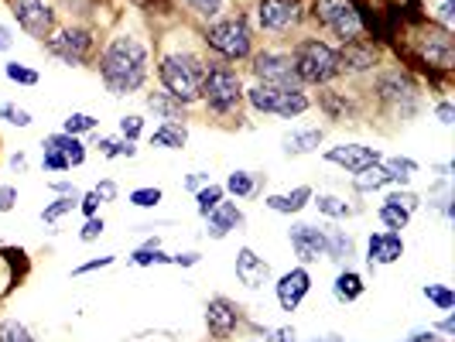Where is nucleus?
<instances>
[{"mask_svg": "<svg viewBox=\"0 0 455 342\" xmlns=\"http://www.w3.org/2000/svg\"><path fill=\"white\" fill-rule=\"evenodd\" d=\"M148 72H151V55H148V45L140 38H134V35H116L114 42L103 48V55H100L103 86L114 96L137 92L148 83Z\"/></svg>", "mask_w": 455, "mask_h": 342, "instance_id": "f257e3e1", "label": "nucleus"}, {"mask_svg": "<svg viewBox=\"0 0 455 342\" xmlns=\"http://www.w3.org/2000/svg\"><path fill=\"white\" fill-rule=\"evenodd\" d=\"M408 55L428 72H452L455 66V42L452 31L435 21H425V14L414 18V28L408 35Z\"/></svg>", "mask_w": 455, "mask_h": 342, "instance_id": "f03ea898", "label": "nucleus"}, {"mask_svg": "<svg viewBox=\"0 0 455 342\" xmlns=\"http://www.w3.org/2000/svg\"><path fill=\"white\" fill-rule=\"evenodd\" d=\"M205 62L192 52H168L158 62V79L168 96H175L179 103H196L203 92Z\"/></svg>", "mask_w": 455, "mask_h": 342, "instance_id": "7ed1b4c3", "label": "nucleus"}, {"mask_svg": "<svg viewBox=\"0 0 455 342\" xmlns=\"http://www.w3.org/2000/svg\"><path fill=\"white\" fill-rule=\"evenodd\" d=\"M199 99H205V107L216 116L240 114V107H243V79H240V72L229 66H220V62L205 66Z\"/></svg>", "mask_w": 455, "mask_h": 342, "instance_id": "20e7f679", "label": "nucleus"}, {"mask_svg": "<svg viewBox=\"0 0 455 342\" xmlns=\"http://www.w3.org/2000/svg\"><path fill=\"white\" fill-rule=\"evenodd\" d=\"M291 62H295L301 86H325L329 79L339 76V52L329 42H319V38L298 42L295 52H291Z\"/></svg>", "mask_w": 455, "mask_h": 342, "instance_id": "39448f33", "label": "nucleus"}, {"mask_svg": "<svg viewBox=\"0 0 455 342\" xmlns=\"http://www.w3.org/2000/svg\"><path fill=\"white\" fill-rule=\"evenodd\" d=\"M203 42L216 55H223L229 62H240V59H251L253 52V31L243 14H229V18H216V21L205 24Z\"/></svg>", "mask_w": 455, "mask_h": 342, "instance_id": "423d86ee", "label": "nucleus"}, {"mask_svg": "<svg viewBox=\"0 0 455 342\" xmlns=\"http://www.w3.org/2000/svg\"><path fill=\"white\" fill-rule=\"evenodd\" d=\"M312 18H315L329 35H336L342 45L363 38V31H366L363 11H360L356 0H312Z\"/></svg>", "mask_w": 455, "mask_h": 342, "instance_id": "0eeeda50", "label": "nucleus"}, {"mask_svg": "<svg viewBox=\"0 0 455 342\" xmlns=\"http://www.w3.org/2000/svg\"><path fill=\"white\" fill-rule=\"evenodd\" d=\"M243 99L251 103L257 114L277 116V120L301 116L312 107V99L305 96V90H277V86H264V83H253L251 90H243Z\"/></svg>", "mask_w": 455, "mask_h": 342, "instance_id": "6e6552de", "label": "nucleus"}, {"mask_svg": "<svg viewBox=\"0 0 455 342\" xmlns=\"http://www.w3.org/2000/svg\"><path fill=\"white\" fill-rule=\"evenodd\" d=\"M373 90H377V99L401 120H411V114H418V107H421V92L411 83L408 72H401V68H390L384 76H377Z\"/></svg>", "mask_w": 455, "mask_h": 342, "instance_id": "1a4fd4ad", "label": "nucleus"}, {"mask_svg": "<svg viewBox=\"0 0 455 342\" xmlns=\"http://www.w3.org/2000/svg\"><path fill=\"white\" fill-rule=\"evenodd\" d=\"M251 68H253V79H257V83H264V86H277V90H305L288 52L264 48V52H257V55H253Z\"/></svg>", "mask_w": 455, "mask_h": 342, "instance_id": "9d476101", "label": "nucleus"}, {"mask_svg": "<svg viewBox=\"0 0 455 342\" xmlns=\"http://www.w3.org/2000/svg\"><path fill=\"white\" fill-rule=\"evenodd\" d=\"M92 45L96 42H92V35L86 28H62L52 38H45V48L52 55H59L66 66H83L92 55Z\"/></svg>", "mask_w": 455, "mask_h": 342, "instance_id": "9b49d317", "label": "nucleus"}, {"mask_svg": "<svg viewBox=\"0 0 455 342\" xmlns=\"http://www.w3.org/2000/svg\"><path fill=\"white\" fill-rule=\"evenodd\" d=\"M11 14L31 38H48L55 28V11L48 0H11Z\"/></svg>", "mask_w": 455, "mask_h": 342, "instance_id": "f8f14e48", "label": "nucleus"}, {"mask_svg": "<svg viewBox=\"0 0 455 342\" xmlns=\"http://www.w3.org/2000/svg\"><path fill=\"white\" fill-rule=\"evenodd\" d=\"M301 4L298 0H257V24L271 35H281L301 21Z\"/></svg>", "mask_w": 455, "mask_h": 342, "instance_id": "ddd939ff", "label": "nucleus"}, {"mask_svg": "<svg viewBox=\"0 0 455 342\" xmlns=\"http://www.w3.org/2000/svg\"><path fill=\"white\" fill-rule=\"evenodd\" d=\"M308 291H312V274L305 271V267H291V271H284L274 281V295H277L281 312L301 308V301L308 298Z\"/></svg>", "mask_w": 455, "mask_h": 342, "instance_id": "4468645a", "label": "nucleus"}, {"mask_svg": "<svg viewBox=\"0 0 455 342\" xmlns=\"http://www.w3.org/2000/svg\"><path fill=\"white\" fill-rule=\"evenodd\" d=\"M240 308L229 301V298H212V301H205V329H209V336L212 339H229L236 329H240Z\"/></svg>", "mask_w": 455, "mask_h": 342, "instance_id": "2eb2a0df", "label": "nucleus"}, {"mask_svg": "<svg viewBox=\"0 0 455 342\" xmlns=\"http://www.w3.org/2000/svg\"><path fill=\"white\" fill-rule=\"evenodd\" d=\"M401 257H404V236L401 233H390V229L370 233V240H366V264L370 267H387V264H397Z\"/></svg>", "mask_w": 455, "mask_h": 342, "instance_id": "dca6fc26", "label": "nucleus"}, {"mask_svg": "<svg viewBox=\"0 0 455 342\" xmlns=\"http://www.w3.org/2000/svg\"><path fill=\"white\" fill-rule=\"evenodd\" d=\"M325 161L329 164H339L342 171H349V175H360L363 168L380 161V151L377 147H366V144H336V147L325 151Z\"/></svg>", "mask_w": 455, "mask_h": 342, "instance_id": "f3484780", "label": "nucleus"}, {"mask_svg": "<svg viewBox=\"0 0 455 342\" xmlns=\"http://www.w3.org/2000/svg\"><path fill=\"white\" fill-rule=\"evenodd\" d=\"M288 240H291L301 264H319L325 257V229L312 227V223H295L288 229Z\"/></svg>", "mask_w": 455, "mask_h": 342, "instance_id": "a211bd4d", "label": "nucleus"}, {"mask_svg": "<svg viewBox=\"0 0 455 342\" xmlns=\"http://www.w3.org/2000/svg\"><path fill=\"white\" fill-rule=\"evenodd\" d=\"M236 281L251 291H260L264 284H271V264L257 251L243 247V251H236Z\"/></svg>", "mask_w": 455, "mask_h": 342, "instance_id": "6ab92c4d", "label": "nucleus"}, {"mask_svg": "<svg viewBox=\"0 0 455 342\" xmlns=\"http://www.w3.org/2000/svg\"><path fill=\"white\" fill-rule=\"evenodd\" d=\"M373 66H377V45L370 38H356L339 48V72L346 76H363L373 72Z\"/></svg>", "mask_w": 455, "mask_h": 342, "instance_id": "aec40b11", "label": "nucleus"}, {"mask_svg": "<svg viewBox=\"0 0 455 342\" xmlns=\"http://www.w3.org/2000/svg\"><path fill=\"white\" fill-rule=\"evenodd\" d=\"M243 227V209L233 203H220L209 216H205V236L209 240H223L233 229Z\"/></svg>", "mask_w": 455, "mask_h": 342, "instance_id": "412c9836", "label": "nucleus"}, {"mask_svg": "<svg viewBox=\"0 0 455 342\" xmlns=\"http://www.w3.org/2000/svg\"><path fill=\"white\" fill-rule=\"evenodd\" d=\"M411 175H401V171H390L387 164H384V158L377 161V164H370V168H363L360 175H353V185H356V192H377V188H384V185H408Z\"/></svg>", "mask_w": 455, "mask_h": 342, "instance_id": "4be33fe9", "label": "nucleus"}, {"mask_svg": "<svg viewBox=\"0 0 455 342\" xmlns=\"http://www.w3.org/2000/svg\"><path fill=\"white\" fill-rule=\"evenodd\" d=\"M308 203H312V188H308V185H298L291 192H277V195H267V199H264V205H267L271 212H277V216H295V212H301Z\"/></svg>", "mask_w": 455, "mask_h": 342, "instance_id": "5701e85b", "label": "nucleus"}, {"mask_svg": "<svg viewBox=\"0 0 455 342\" xmlns=\"http://www.w3.org/2000/svg\"><path fill=\"white\" fill-rule=\"evenodd\" d=\"M325 131L322 127H305V131H291V134L281 137V151L291 155V158H301V155H312L322 144Z\"/></svg>", "mask_w": 455, "mask_h": 342, "instance_id": "b1692460", "label": "nucleus"}, {"mask_svg": "<svg viewBox=\"0 0 455 342\" xmlns=\"http://www.w3.org/2000/svg\"><path fill=\"white\" fill-rule=\"evenodd\" d=\"M42 147H52V151H59V155L68 161V168H72V164L79 168V164L86 161V144H83L79 137L62 134V131H59V134H52V137H45V140H42Z\"/></svg>", "mask_w": 455, "mask_h": 342, "instance_id": "393cba45", "label": "nucleus"}, {"mask_svg": "<svg viewBox=\"0 0 455 342\" xmlns=\"http://www.w3.org/2000/svg\"><path fill=\"white\" fill-rule=\"evenodd\" d=\"M363 291H366V281L356 271H339L336 274V281H332V298H336L339 305H353V301H360Z\"/></svg>", "mask_w": 455, "mask_h": 342, "instance_id": "a878e982", "label": "nucleus"}, {"mask_svg": "<svg viewBox=\"0 0 455 342\" xmlns=\"http://www.w3.org/2000/svg\"><path fill=\"white\" fill-rule=\"evenodd\" d=\"M148 110L158 114L164 123H185V103H179L175 96H168L164 90L148 96Z\"/></svg>", "mask_w": 455, "mask_h": 342, "instance_id": "bb28decb", "label": "nucleus"}, {"mask_svg": "<svg viewBox=\"0 0 455 342\" xmlns=\"http://www.w3.org/2000/svg\"><path fill=\"white\" fill-rule=\"evenodd\" d=\"M353 236L349 233H342V229H325V257L329 260H336L339 267H349V260H353Z\"/></svg>", "mask_w": 455, "mask_h": 342, "instance_id": "cd10ccee", "label": "nucleus"}, {"mask_svg": "<svg viewBox=\"0 0 455 342\" xmlns=\"http://www.w3.org/2000/svg\"><path fill=\"white\" fill-rule=\"evenodd\" d=\"M185 140H188L185 123H161L158 131L151 134V144H155V147H161V151H182Z\"/></svg>", "mask_w": 455, "mask_h": 342, "instance_id": "c85d7f7f", "label": "nucleus"}, {"mask_svg": "<svg viewBox=\"0 0 455 342\" xmlns=\"http://www.w3.org/2000/svg\"><path fill=\"white\" fill-rule=\"evenodd\" d=\"M92 144L103 158H134L137 155L134 140H124V137H96Z\"/></svg>", "mask_w": 455, "mask_h": 342, "instance_id": "c756f323", "label": "nucleus"}, {"mask_svg": "<svg viewBox=\"0 0 455 342\" xmlns=\"http://www.w3.org/2000/svg\"><path fill=\"white\" fill-rule=\"evenodd\" d=\"M257 185H260V179L253 175V171H243V168H236V171H229V179H227V192H233L236 199H251L253 192H257Z\"/></svg>", "mask_w": 455, "mask_h": 342, "instance_id": "7c9ffc66", "label": "nucleus"}, {"mask_svg": "<svg viewBox=\"0 0 455 342\" xmlns=\"http://www.w3.org/2000/svg\"><path fill=\"white\" fill-rule=\"evenodd\" d=\"M312 203L319 205V212L322 216H329V219H346V216L356 212L353 203H346L342 195H319V199H312Z\"/></svg>", "mask_w": 455, "mask_h": 342, "instance_id": "2f4dec72", "label": "nucleus"}, {"mask_svg": "<svg viewBox=\"0 0 455 342\" xmlns=\"http://www.w3.org/2000/svg\"><path fill=\"white\" fill-rule=\"evenodd\" d=\"M223 195H227V188L223 185H216V182H209V185H203L199 192H196V209H199V216H209L216 205L223 203Z\"/></svg>", "mask_w": 455, "mask_h": 342, "instance_id": "473e14b6", "label": "nucleus"}, {"mask_svg": "<svg viewBox=\"0 0 455 342\" xmlns=\"http://www.w3.org/2000/svg\"><path fill=\"white\" fill-rule=\"evenodd\" d=\"M131 264H137V267H151V264H172V253H161L158 251V236H155V240H148L140 251L131 253Z\"/></svg>", "mask_w": 455, "mask_h": 342, "instance_id": "72a5a7b5", "label": "nucleus"}, {"mask_svg": "<svg viewBox=\"0 0 455 342\" xmlns=\"http://www.w3.org/2000/svg\"><path fill=\"white\" fill-rule=\"evenodd\" d=\"M377 216H380L384 229H390V233H404V227L411 223V212L397 209V205H387V203L377 209Z\"/></svg>", "mask_w": 455, "mask_h": 342, "instance_id": "f704fd0d", "label": "nucleus"}, {"mask_svg": "<svg viewBox=\"0 0 455 342\" xmlns=\"http://www.w3.org/2000/svg\"><path fill=\"white\" fill-rule=\"evenodd\" d=\"M72 209H79V192H76V195H66V199H55L52 205H45V209H42V223L52 227V223H59V219H62L66 212H72Z\"/></svg>", "mask_w": 455, "mask_h": 342, "instance_id": "c9c22d12", "label": "nucleus"}, {"mask_svg": "<svg viewBox=\"0 0 455 342\" xmlns=\"http://www.w3.org/2000/svg\"><path fill=\"white\" fill-rule=\"evenodd\" d=\"M4 76H7L11 83H18V86H28V90L42 83V76H38L35 68L21 66V62H7V66H4Z\"/></svg>", "mask_w": 455, "mask_h": 342, "instance_id": "e433bc0d", "label": "nucleus"}, {"mask_svg": "<svg viewBox=\"0 0 455 342\" xmlns=\"http://www.w3.org/2000/svg\"><path fill=\"white\" fill-rule=\"evenodd\" d=\"M425 298L432 301L438 312H452L455 308V291L445 284H425Z\"/></svg>", "mask_w": 455, "mask_h": 342, "instance_id": "4c0bfd02", "label": "nucleus"}, {"mask_svg": "<svg viewBox=\"0 0 455 342\" xmlns=\"http://www.w3.org/2000/svg\"><path fill=\"white\" fill-rule=\"evenodd\" d=\"M387 205H397V209H404V212H418L421 209V195L418 192H411V188H394V192H387V199H384Z\"/></svg>", "mask_w": 455, "mask_h": 342, "instance_id": "58836bf2", "label": "nucleus"}, {"mask_svg": "<svg viewBox=\"0 0 455 342\" xmlns=\"http://www.w3.org/2000/svg\"><path fill=\"white\" fill-rule=\"evenodd\" d=\"M185 7L203 21H216V14L227 7V0H185Z\"/></svg>", "mask_w": 455, "mask_h": 342, "instance_id": "ea45409f", "label": "nucleus"}, {"mask_svg": "<svg viewBox=\"0 0 455 342\" xmlns=\"http://www.w3.org/2000/svg\"><path fill=\"white\" fill-rule=\"evenodd\" d=\"M0 342H35V336L28 332V325L18 319L0 322Z\"/></svg>", "mask_w": 455, "mask_h": 342, "instance_id": "a19ab883", "label": "nucleus"}, {"mask_svg": "<svg viewBox=\"0 0 455 342\" xmlns=\"http://www.w3.org/2000/svg\"><path fill=\"white\" fill-rule=\"evenodd\" d=\"M90 131H96V116L90 114H68L66 123H62V134H72V137L90 134Z\"/></svg>", "mask_w": 455, "mask_h": 342, "instance_id": "79ce46f5", "label": "nucleus"}, {"mask_svg": "<svg viewBox=\"0 0 455 342\" xmlns=\"http://www.w3.org/2000/svg\"><path fill=\"white\" fill-rule=\"evenodd\" d=\"M161 199H164V192H161L158 185H155V188H134V192H131V205H137V209H155Z\"/></svg>", "mask_w": 455, "mask_h": 342, "instance_id": "37998d69", "label": "nucleus"}, {"mask_svg": "<svg viewBox=\"0 0 455 342\" xmlns=\"http://www.w3.org/2000/svg\"><path fill=\"white\" fill-rule=\"evenodd\" d=\"M140 131H144V116H137V114L120 116V137H124V140H137Z\"/></svg>", "mask_w": 455, "mask_h": 342, "instance_id": "c03bdc74", "label": "nucleus"}, {"mask_svg": "<svg viewBox=\"0 0 455 342\" xmlns=\"http://www.w3.org/2000/svg\"><path fill=\"white\" fill-rule=\"evenodd\" d=\"M0 116H4L7 123H14V127H31V114L21 110V107H14V103H4V107H0Z\"/></svg>", "mask_w": 455, "mask_h": 342, "instance_id": "a18cd8bd", "label": "nucleus"}, {"mask_svg": "<svg viewBox=\"0 0 455 342\" xmlns=\"http://www.w3.org/2000/svg\"><path fill=\"white\" fill-rule=\"evenodd\" d=\"M103 229H107V223H103V219H96V216H90V219L83 223V229H79V240H83V243H92V240H100V236H103Z\"/></svg>", "mask_w": 455, "mask_h": 342, "instance_id": "49530a36", "label": "nucleus"}, {"mask_svg": "<svg viewBox=\"0 0 455 342\" xmlns=\"http://www.w3.org/2000/svg\"><path fill=\"white\" fill-rule=\"evenodd\" d=\"M42 168L45 171H66L68 161L59 155V151H52V147H42Z\"/></svg>", "mask_w": 455, "mask_h": 342, "instance_id": "de8ad7c7", "label": "nucleus"}, {"mask_svg": "<svg viewBox=\"0 0 455 342\" xmlns=\"http://www.w3.org/2000/svg\"><path fill=\"white\" fill-rule=\"evenodd\" d=\"M110 264H114V257H110V253H107V257H96V260H86V264H79V267H76V277H83V274H90V271H100V267H110Z\"/></svg>", "mask_w": 455, "mask_h": 342, "instance_id": "09e8293b", "label": "nucleus"}, {"mask_svg": "<svg viewBox=\"0 0 455 342\" xmlns=\"http://www.w3.org/2000/svg\"><path fill=\"white\" fill-rule=\"evenodd\" d=\"M390 171H401V175H414L418 171V161H411V158H387L384 161Z\"/></svg>", "mask_w": 455, "mask_h": 342, "instance_id": "8fccbe9b", "label": "nucleus"}, {"mask_svg": "<svg viewBox=\"0 0 455 342\" xmlns=\"http://www.w3.org/2000/svg\"><path fill=\"white\" fill-rule=\"evenodd\" d=\"M435 114H438V123H442V127H455V107L449 103V99H442Z\"/></svg>", "mask_w": 455, "mask_h": 342, "instance_id": "3c124183", "label": "nucleus"}, {"mask_svg": "<svg viewBox=\"0 0 455 342\" xmlns=\"http://www.w3.org/2000/svg\"><path fill=\"white\" fill-rule=\"evenodd\" d=\"M96 195H100V203H114L116 199V182H110V179H103V182L92 188Z\"/></svg>", "mask_w": 455, "mask_h": 342, "instance_id": "603ef678", "label": "nucleus"}, {"mask_svg": "<svg viewBox=\"0 0 455 342\" xmlns=\"http://www.w3.org/2000/svg\"><path fill=\"white\" fill-rule=\"evenodd\" d=\"M295 339H298L295 329L281 325V329H271V332H267V339H264V342H295Z\"/></svg>", "mask_w": 455, "mask_h": 342, "instance_id": "864d4df0", "label": "nucleus"}, {"mask_svg": "<svg viewBox=\"0 0 455 342\" xmlns=\"http://www.w3.org/2000/svg\"><path fill=\"white\" fill-rule=\"evenodd\" d=\"M14 203H18V192L11 185H0V212H11Z\"/></svg>", "mask_w": 455, "mask_h": 342, "instance_id": "5fc2aeb1", "label": "nucleus"}, {"mask_svg": "<svg viewBox=\"0 0 455 342\" xmlns=\"http://www.w3.org/2000/svg\"><path fill=\"white\" fill-rule=\"evenodd\" d=\"M452 7L455 0H442L438 4V21H442V28H449V31H452Z\"/></svg>", "mask_w": 455, "mask_h": 342, "instance_id": "6e6d98bb", "label": "nucleus"}, {"mask_svg": "<svg viewBox=\"0 0 455 342\" xmlns=\"http://www.w3.org/2000/svg\"><path fill=\"white\" fill-rule=\"evenodd\" d=\"M79 209L86 212V219L96 216V209H100V195H96V192H86V195H83V203H79Z\"/></svg>", "mask_w": 455, "mask_h": 342, "instance_id": "4d7b16f0", "label": "nucleus"}, {"mask_svg": "<svg viewBox=\"0 0 455 342\" xmlns=\"http://www.w3.org/2000/svg\"><path fill=\"white\" fill-rule=\"evenodd\" d=\"M172 264H175V267H192V264H199V253H196V251L175 253V257H172Z\"/></svg>", "mask_w": 455, "mask_h": 342, "instance_id": "13d9d810", "label": "nucleus"}, {"mask_svg": "<svg viewBox=\"0 0 455 342\" xmlns=\"http://www.w3.org/2000/svg\"><path fill=\"white\" fill-rule=\"evenodd\" d=\"M203 185H209V171H196V175L185 179V188H192V192H199Z\"/></svg>", "mask_w": 455, "mask_h": 342, "instance_id": "bf43d9fd", "label": "nucleus"}, {"mask_svg": "<svg viewBox=\"0 0 455 342\" xmlns=\"http://www.w3.org/2000/svg\"><path fill=\"white\" fill-rule=\"evenodd\" d=\"M408 342H442V336H435V329H418L408 336Z\"/></svg>", "mask_w": 455, "mask_h": 342, "instance_id": "052dcab7", "label": "nucleus"}, {"mask_svg": "<svg viewBox=\"0 0 455 342\" xmlns=\"http://www.w3.org/2000/svg\"><path fill=\"white\" fill-rule=\"evenodd\" d=\"M435 332H445V336H455V315L452 312H445V319L435 325Z\"/></svg>", "mask_w": 455, "mask_h": 342, "instance_id": "680f3d73", "label": "nucleus"}, {"mask_svg": "<svg viewBox=\"0 0 455 342\" xmlns=\"http://www.w3.org/2000/svg\"><path fill=\"white\" fill-rule=\"evenodd\" d=\"M11 45H14V35H11V28H7V24H0V52H7Z\"/></svg>", "mask_w": 455, "mask_h": 342, "instance_id": "e2e57ef3", "label": "nucleus"}, {"mask_svg": "<svg viewBox=\"0 0 455 342\" xmlns=\"http://www.w3.org/2000/svg\"><path fill=\"white\" fill-rule=\"evenodd\" d=\"M52 192H59V195H76V185L72 182H52Z\"/></svg>", "mask_w": 455, "mask_h": 342, "instance_id": "0e129e2a", "label": "nucleus"}, {"mask_svg": "<svg viewBox=\"0 0 455 342\" xmlns=\"http://www.w3.org/2000/svg\"><path fill=\"white\" fill-rule=\"evenodd\" d=\"M435 175H438V179H449V175H452V164H435Z\"/></svg>", "mask_w": 455, "mask_h": 342, "instance_id": "69168bd1", "label": "nucleus"}, {"mask_svg": "<svg viewBox=\"0 0 455 342\" xmlns=\"http://www.w3.org/2000/svg\"><path fill=\"white\" fill-rule=\"evenodd\" d=\"M24 164H28L24 155H14V158H11V168H24Z\"/></svg>", "mask_w": 455, "mask_h": 342, "instance_id": "338daca9", "label": "nucleus"}, {"mask_svg": "<svg viewBox=\"0 0 455 342\" xmlns=\"http://www.w3.org/2000/svg\"><path fill=\"white\" fill-rule=\"evenodd\" d=\"M312 342H342V336H336V332H329V336H322V339H312Z\"/></svg>", "mask_w": 455, "mask_h": 342, "instance_id": "774afa93", "label": "nucleus"}]
</instances>
